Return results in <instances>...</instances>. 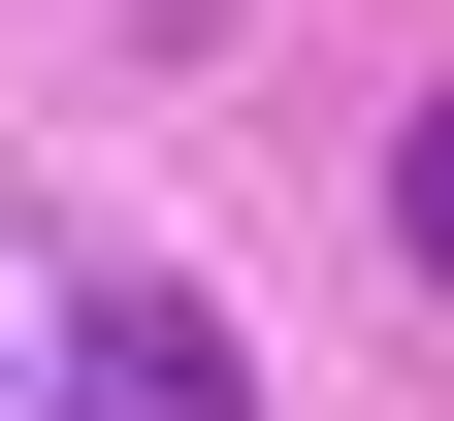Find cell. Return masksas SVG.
Instances as JSON below:
<instances>
[{
  "instance_id": "7a4b0ae2",
  "label": "cell",
  "mask_w": 454,
  "mask_h": 421,
  "mask_svg": "<svg viewBox=\"0 0 454 421\" xmlns=\"http://www.w3.org/2000/svg\"><path fill=\"white\" fill-rule=\"evenodd\" d=\"M389 227H422V292H454V97H422V130H389Z\"/></svg>"
},
{
  "instance_id": "6da1fadb",
  "label": "cell",
  "mask_w": 454,
  "mask_h": 421,
  "mask_svg": "<svg viewBox=\"0 0 454 421\" xmlns=\"http://www.w3.org/2000/svg\"><path fill=\"white\" fill-rule=\"evenodd\" d=\"M98 421H260V389H227V324H162V292H130V324H98Z\"/></svg>"
}]
</instances>
